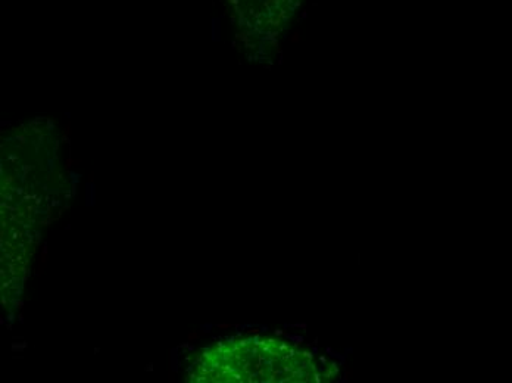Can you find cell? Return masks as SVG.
Segmentation results:
<instances>
[{
  "mask_svg": "<svg viewBox=\"0 0 512 383\" xmlns=\"http://www.w3.org/2000/svg\"><path fill=\"white\" fill-rule=\"evenodd\" d=\"M307 0H224L237 34L256 45L276 42Z\"/></svg>",
  "mask_w": 512,
  "mask_h": 383,
  "instance_id": "cell-1",
  "label": "cell"
}]
</instances>
